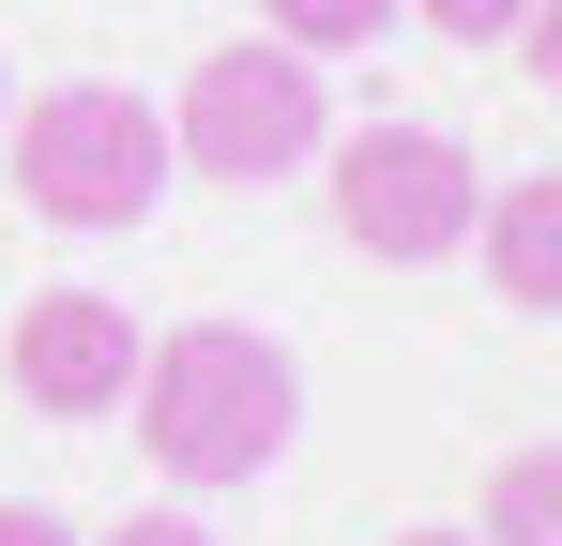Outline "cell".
<instances>
[{
	"label": "cell",
	"mask_w": 562,
	"mask_h": 546,
	"mask_svg": "<svg viewBox=\"0 0 562 546\" xmlns=\"http://www.w3.org/2000/svg\"><path fill=\"white\" fill-rule=\"evenodd\" d=\"M0 379H15L46 425H106V410L137 395V319H122L106 288H31L15 334H0Z\"/></svg>",
	"instance_id": "5b68a950"
},
{
	"label": "cell",
	"mask_w": 562,
	"mask_h": 546,
	"mask_svg": "<svg viewBox=\"0 0 562 546\" xmlns=\"http://www.w3.org/2000/svg\"><path fill=\"white\" fill-rule=\"evenodd\" d=\"M395 15H426V31H457V46H517V31H548V0H395Z\"/></svg>",
	"instance_id": "9c48e42d"
},
{
	"label": "cell",
	"mask_w": 562,
	"mask_h": 546,
	"mask_svg": "<svg viewBox=\"0 0 562 546\" xmlns=\"http://www.w3.org/2000/svg\"><path fill=\"white\" fill-rule=\"evenodd\" d=\"M486 546H562V455L548 441H517L486 470Z\"/></svg>",
	"instance_id": "52a82bcc"
},
{
	"label": "cell",
	"mask_w": 562,
	"mask_h": 546,
	"mask_svg": "<svg viewBox=\"0 0 562 546\" xmlns=\"http://www.w3.org/2000/svg\"><path fill=\"white\" fill-rule=\"evenodd\" d=\"M319 137H335V91H319V61L274 46V31L213 46L183 77V106H168V168L183 182H274V168H304Z\"/></svg>",
	"instance_id": "3957f363"
},
{
	"label": "cell",
	"mask_w": 562,
	"mask_h": 546,
	"mask_svg": "<svg viewBox=\"0 0 562 546\" xmlns=\"http://www.w3.org/2000/svg\"><path fill=\"white\" fill-rule=\"evenodd\" d=\"M0 546H77V516H46V501H0Z\"/></svg>",
	"instance_id": "30bf717a"
},
{
	"label": "cell",
	"mask_w": 562,
	"mask_h": 546,
	"mask_svg": "<svg viewBox=\"0 0 562 546\" xmlns=\"http://www.w3.org/2000/svg\"><path fill=\"white\" fill-rule=\"evenodd\" d=\"M395 546H471V532H395Z\"/></svg>",
	"instance_id": "7c38bea8"
},
{
	"label": "cell",
	"mask_w": 562,
	"mask_h": 546,
	"mask_svg": "<svg viewBox=\"0 0 562 546\" xmlns=\"http://www.w3.org/2000/svg\"><path fill=\"white\" fill-rule=\"evenodd\" d=\"M259 31L304 46V61H335V46H380L395 31V0H259Z\"/></svg>",
	"instance_id": "ba28073f"
},
{
	"label": "cell",
	"mask_w": 562,
	"mask_h": 546,
	"mask_svg": "<svg viewBox=\"0 0 562 546\" xmlns=\"http://www.w3.org/2000/svg\"><path fill=\"white\" fill-rule=\"evenodd\" d=\"M471 259H486V288H502L517 319H548L562 304V182L517 168L502 197H471Z\"/></svg>",
	"instance_id": "8992f818"
},
{
	"label": "cell",
	"mask_w": 562,
	"mask_h": 546,
	"mask_svg": "<svg viewBox=\"0 0 562 546\" xmlns=\"http://www.w3.org/2000/svg\"><path fill=\"white\" fill-rule=\"evenodd\" d=\"M0 106H15V77H0Z\"/></svg>",
	"instance_id": "4fadbf2b"
},
{
	"label": "cell",
	"mask_w": 562,
	"mask_h": 546,
	"mask_svg": "<svg viewBox=\"0 0 562 546\" xmlns=\"http://www.w3.org/2000/svg\"><path fill=\"white\" fill-rule=\"evenodd\" d=\"M92 546H213L198 516H122V532H92Z\"/></svg>",
	"instance_id": "8fae6325"
},
{
	"label": "cell",
	"mask_w": 562,
	"mask_h": 546,
	"mask_svg": "<svg viewBox=\"0 0 562 546\" xmlns=\"http://www.w3.org/2000/svg\"><path fill=\"white\" fill-rule=\"evenodd\" d=\"M137 455L168 470V486H259L304 425V379H289L274 334H244V319H183V334H153L137 350Z\"/></svg>",
	"instance_id": "6da1fadb"
},
{
	"label": "cell",
	"mask_w": 562,
	"mask_h": 546,
	"mask_svg": "<svg viewBox=\"0 0 562 546\" xmlns=\"http://www.w3.org/2000/svg\"><path fill=\"white\" fill-rule=\"evenodd\" d=\"M0 137H15V213H46V228H77V243H106V228H153L168 213V106L122 77H61L31 91V106H0Z\"/></svg>",
	"instance_id": "7a4b0ae2"
},
{
	"label": "cell",
	"mask_w": 562,
	"mask_h": 546,
	"mask_svg": "<svg viewBox=\"0 0 562 546\" xmlns=\"http://www.w3.org/2000/svg\"><path fill=\"white\" fill-rule=\"evenodd\" d=\"M319 168H335V228H350L380 273L457 259V243H471V197H486V168H471L441 122H366V137H319Z\"/></svg>",
	"instance_id": "277c9868"
}]
</instances>
